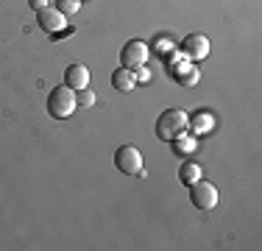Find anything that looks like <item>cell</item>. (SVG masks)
<instances>
[{"label": "cell", "instance_id": "obj_2", "mask_svg": "<svg viewBox=\"0 0 262 251\" xmlns=\"http://www.w3.org/2000/svg\"><path fill=\"white\" fill-rule=\"evenodd\" d=\"M45 106H48V115H51V117H56V120H67V117L78 109L76 90H70L67 84L53 87V90L48 92V103Z\"/></svg>", "mask_w": 262, "mask_h": 251}, {"label": "cell", "instance_id": "obj_8", "mask_svg": "<svg viewBox=\"0 0 262 251\" xmlns=\"http://www.w3.org/2000/svg\"><path fill=\"white\" fill-rule=\"evenodd\" d=\"M64 84L70 87V90H86V87H90V67H84V65H70L64 70Z\"/></svg>", "mask_w": 262, "mask_h": 251}, {"label": "cell", "instance_id": "obj_5", "mask_svg": "<svg viewBox=\"0 0 262 251\" xmlns=\"http://www.w3.org/2000/svg\"><path fill=\"white\" fill-rule=\"evenodd\" d=\"M190 201L198 210H212V206L217 204V187L212 184V181L198 179L195 184H190Z\"/></svg>", "mask_w": 262, "mask_h": 251}, {"label": "cell", "instance_id": "obj_6", "mask_svg": "<svg viewBox=\"0 0 262 251\" xmlns=\"http://www.w3.org/2000/svg\"><path fill=\"white\" fill-rule=\"evenodd\" d=\"M182 53H184L190 61H201V59H207V56H209V39H207L204 34H190V36H184V42H182Z\"/></svg>", "mask_w": 262, "mask_h": 251}, {"label": "cell", "instance_id": "obj_9", "mask_svg": "<svg viewBox=\"0 0 262 251\" xmlns=\"http://www.w3.org/2000/svg\"><path fill=\"white\" fill-rule=\"evenodd\" d=\"M112 87L120 92H131L137 87V75L134 70H128V67H117L115 73H112Z\"/></svg>", "mask_w": 262, "mask_h": 251}, {"label": "cell", "instance_id": "obj_15", "mask_svg": "<svg viewBox=\"0 0 262 251\" xmlns=\"http://www.w3.org/2000/svg\"><path fill=\"white\" fill-rule=\"evenodd\" d=\"M159 53H170V50H173V42L170 39H159Z\"/></svg>", "mask_w": 262, "mask_h": 251}, {"label": "cell", "instance_id": "obj_16", "mask_svg": "<svg viewBox=\"0 0 262 251\" xmlns=\"http://www.w3.org/2000/svg\"><path fill=\"white\" fill-rule=\"evenodd\" d=\"M28 3H31V9L42 11V9H45V6H48V0H28Z\"/></svg>", "mask_w": 262, "mask_h": 251}, {"label": "cell", "instance_id": "obj_12", "mask_svg": "<svg viewBox=\"0 0 262 251\" xmlns=\"http://www.w3.org/2000/svg\"><path fill=\"white\" fill-rule=\"evenodd\" d=\"M192 148H195V140H192V137H187V134H182V137H176V140H173V151H176L179 156L192 154Z\"/></svg>", "mask_w": 262, "mask_h": 251}, {"label": "cell", "instance_id": "obj_10", "mask_svg": "<svg viewBox=\"0 0 262 251\" xmlns=\"http://www.w3.org/2000/svg\"><path fill=\"white\" fill-rule=\"evenodd\" d=\"M204 176V171H201V165H198V162H192V159H184L182 165H179V181H182V184H195L198 179H201Z\"/></svg>", "mask_w": 262, "mask_h": 251}, {"label": "cell", "instance_id": "obj_14", "mask_svg": "<svg viewBox=\"0 0 262 251\" xmlns=\"http://www.w3.org/2000/svg\"><path fill=\"white\" fill-rule=\"evenodd\" d=\"M76 98H78V106H84V109H90V106L95 103V92L92 90H78Z\"/></svg>", "mask_w": 262, "mask_h": 251}, {"label": "cell", "instance_id": "obj_4", "mask_svg": "<svg viewBox=\"0 0 262 251\" xmlns=\"http://www.w3.org/2000/svg\"><path fill=\"white\" fill-rule=\"evenodd\" d=\"M148 53L151 50H148V45L142 39H131L120 50V65L128 67V70H137V67H142L148 61Z\"/></svg>", "mask_w": 262, "mask_h": 251}, {"label": "cell", "instance_id": "obj_3", "mask_svg": "<svg viewBox=\"0 0 262 251\" xmlns=\"http://www.w3.org/2000/svg\"><path fill=\"white\" fill-rule=\"evenodd\" d=\"M115 165H117V171L126 173V176H140L142 173V154H140V148L120 145L115 151Z\"/></svg>", "mask_w": 262, "mask_h": 251}, {"label": "cell", "instance_id": "obj_13", "mask_svg": "<svg viewBox=\"0 0 262 251\" xmlns=\"http://www.w3.org/2000/svg\"><path fill=\"white\" fill-rule=\"evenodd\" d=\"M56 9H59L64 17H70L81 9V0H56Z\"/></svg>", "mask_w": 262, "mask_h": 251}, {"label": "cell", "instance_id": "obj_7", "mask_svg": "<svg viewBox=\"0 0 262 251\" xmlns=\"http://www.w3.org/2000/svg\"><path fill=\"white\" fill-rule=\"evenodd\" d=\"M36 14H39V28L42 31H48V34H59V31H64L67 17L61 14L56 6H45V9L36 11Z\"/></svg>", "mask_w": 262, "mask_h": 251}, {"label": "cell", "instance_id": "obj_1", "mask_svg": "<svg viewBox=\"0 0 262 251\" xmlns=\"http://www.w3.org/2000/svg\"><path fill=\"white\" fill-rule=\"evenodd\" d=\"M187 126H190V117H187L184 109H165L162 115L157 117V137L165 142H173L176 137L187 134Z\"/></svg>", "mask_w": 262, "mask_h": 251}, {"label": "cell", "instance_id": "obj_11", "mask_svg": "<svg viewBox=\"0 0 262 251\" xmlns=\"http://www.w3.org/2000/svg\"><path fill=\"white\" fill-rule=\"evenodd\" d=\"M212 126H215V120H212V117L207 115V112H204V115H195V117H192L187 129H192V134H207V131L212 129Z\"/></svg>", "mask_w": 262, "mask_h": 251}]
</instances>
